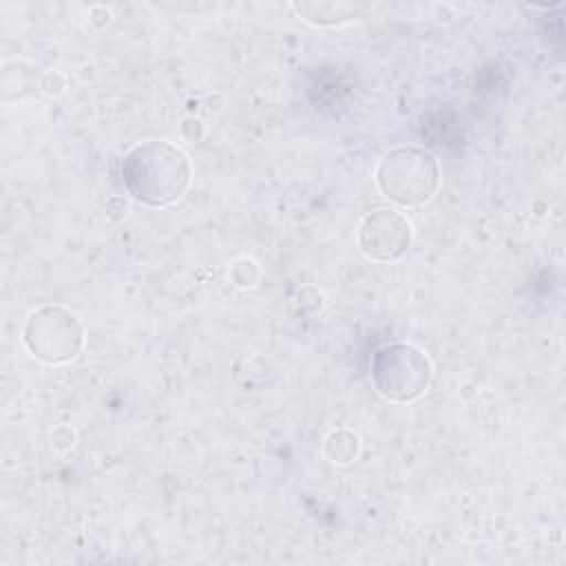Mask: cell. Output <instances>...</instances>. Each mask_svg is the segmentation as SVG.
Returning <instances> with one entry per match:
<instances>
[{
    "label": "cell",
    "mask_w": 566,
    "mask_h": 566,
    "mask_svg": "<svg viewBox=\"0 0 566 566\" xmlns=\"http://www.w3.org/2000/svg\"><path fill=\"white\" fill-rule=\"evenodd\" d=\"M190 161L170 142H142L130 148L122 164V179L128 195L150 208L177 201L190 184Z\"/></svg>",
    "instance_id": "cell-1"
},
{
    "label": "cell",
    "mask_w": 566,
    "mask_h": 566,
    "mask_svg": "<svg viewBox=\"0 0 566 566\" xmlns=\"http://www.w3.org/2000/svg\"><path fill=\"white\" fill-rule=\"evenodd\" d=\"M22 340L38 360L60 365L77 356L84 334L75 314L60 305H44L29 314L22 329Z\"/></svg>",
    "instance_id": "cell-4"
},
{
    "label": "cell",
    "mask_w": 566,
    "mask_h": 566,
    "mask_svg": "<svg viewBox=\"0 0 566 566\" xmlns=\"http://www.w3.org/2000/svg\"><path fill=\"white\" fill-rule=\"evenodd\" d=\"M376 184L387 199L400 206H420L431 199L440 184L438 159L424 148H394L380 159Z\"/></svg>",
    "instance_id": "cell-2"
},
{
    "label": "cell",
    "mask_w": 566,
    "mask_h": 566,
    "mask_svg": "<svg viewBox=\"0 0 566 566\" xmlns=\"http://www.w3.org/2000/svg\"><path fill=\"white\" fill-rule=\"evenodd\" d=\"M325 453L336 464H349L358 455V438L347 429L332 431L325 440Z\"/></svg>",
    "instance_id": "cell-7"
},
{
    "label": "cell",
    "mask_w": 566,
    "mask_h": 566,
    "mask_svg": "<svg viewBox=\"0 0 566 566\" xmlns=\"http://www.w3.org/2000/svg\"><path fill=\"white\" fill-rule=\"evenodd\" d=\"M376 391L391 402H411L422 396L431 380L429 358L413 345L391 343L371 356Z\"/></svg>",
    "instance_id": "cell-3"
},
{
    "label": "cell",
    "mask_w": 566,
    "mask_h": 566,
    "mask_svg": "<svg viewBox=\"0 0 566 566\" xmlns=\"http://www.w3.org/2000/svg\"><path fill=\"white\" fill-rule=\"evenodd\" d=\"M358 245L371 261H396L411 245V223L396 210H374L358 226Z\"/></svg>",
    "instance_id": "cell-5"
},
{
    "label": "cell",
    "mask_w": 566,
    "mask_h": 566,
    "mask_svg": "<svg viewBox=\"0 0 566 566\" xmlns=\"http://www.w3.org/2000/svg\"><path fill=\"white\" fill-rule=\"evenodd\" d=\"M294 11H298L303 15V20L318 24V27H329V24H340L352 20V15L356 13L354 4H345V2H321V4H294Z\"/></svg>",
    "instance_id": "cell-6"
}]
</instances>
